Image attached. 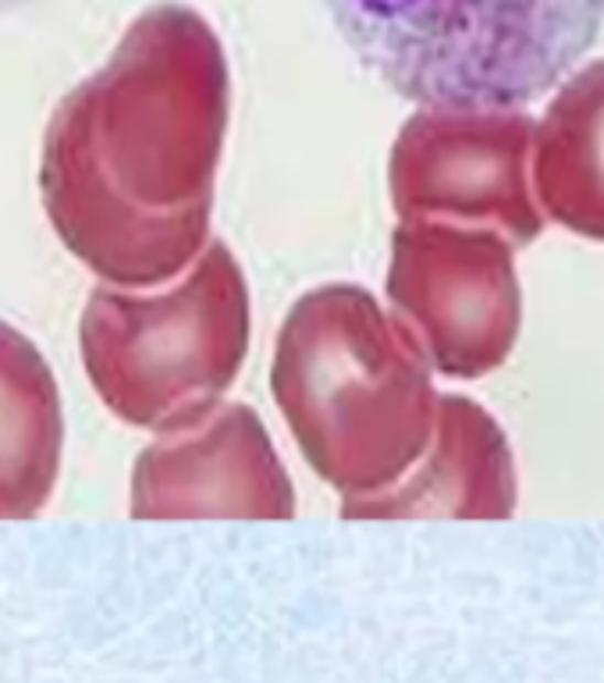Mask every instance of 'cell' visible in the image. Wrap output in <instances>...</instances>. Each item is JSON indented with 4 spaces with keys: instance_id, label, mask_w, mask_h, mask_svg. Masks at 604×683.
<instances>
[{
    "instance_id": "1",
    "label": "cell",
    "mask_w": 604,
    "mask_h": 683,
    "mask_svg": "<svg viewBox=\"0 0 604 683\" xmlns=\"http://www.w3.org/2000/svg\"><path fill=\"white\" fill-rule=\"evenodd\" d=\"M231 72L214 25L153 4L43 129L40 196L57 239L107 285L174 281L211 243Z\"/></svg>"
},
{
    "instance_id": "2",
    "label": "cell",
    "mask_w": 604,
    "mask_h": 683,
    "mask_svg": "<svg viewBox=\"0 0 604 683\" xmlns=\"http://www.w3.org/2000/svg\"><path fill=\"white\" fill-rule=\"evenodd\" d=\"M270 392L302 459L342 502L391 488L434 435L431 360L353 281L295 299L274 342Z\"/></svg>"
},
{
    "instance_id": "3",
    "label": "cell",
    "mask_w": 604,
    "mask_h": 683,
    "mask_svg": "<svg viewBox=\"0 0 604 683\" xmlns=\"http://www.w3.org/2000/svg\"><path fill=\"white\" fill-rule=\"evenodd\" d=\"M348 51L417 107L522 110L597 43L604 0H327Z\"/></svg>"
},
{
    "instance_id": "4",
    "label": "cell",
    "mask_w": 604,
    "mask_h": 683,
    "mask_svg": "<svg viewBox=\"0 0 604 683\" xmlns=\"http://www.w3.org/2000/svg\"><path fill=\"white\" fill-rule=\"evenodd\" d=\"M78 349L118 420L168 435L220 406L249 353V285L228 243L211 239L164 289L97 285Z\"/></svg>"
},
{
    "instance_id": "5",
    "label": "cell",
    "mask_w": 604,
    "mask_h": 683,
    "mask_svg": "<svg viewBox=\"0 0 604 683\" xmlns=\"http://www.w3.org/2000/svg\"><path fill=\"white\" fill-rule=\"evenodd\" d=\"M385 289L391 313L449 377L495 371L519 335L513 243L498 232L399 221Z\"/></svg>"
},
{
    "instance_id": "6",
    "label": "cell",
    "mask_w": 604,
    "mask_h": 683,
    "mask_svg": "<svg viewBox=\"0 0 604 683\" xmlns=\"http://www.w3.org/2000/svg\"><path fill=\"white\" fill-rule=\"evenodd\" d=\"M533 121L498 107H420L388 157L391 206L402 221L498 232L513 246L540 232L530 182Z\"/></svg>"
},
{
    "instance_id": "7",
    "label": "cell",
    "mask_w": 604,
    "mask_h": 683,
    "mask_svg": "<svg viewBox=\"0 0 604 683\" xmlns=\"http://www.w3.org/2000/svg\"><path fill=\"white\" fill-rule=\"evenodd\" d=\"M129 510L136 520H284L295 516V488L257 409L220 403L136 456Z\"/></svg>"
},
{
    "instance_id": "8",
    "label": "cell",
    "mask_w": 604,
    "mask_h": 683,
    "mask_svg": "<svg viewBox=\"0 0 604 683\" xmlns=\"http://www.w3.org/2000/svg\"><path fill=\"white\" fill-rule=\"evenodd\" d=\"M516 481L505 438L466 395H438L434 435L391 488L342 502L345 520L402 516H508Z\"/></svg>"
},
{
    "instance_id": "9",
    "label": "cell",
    "mask_w": 604,
    "mask_h": 683,
    "mask_svg": "<svg viewBox=\"0 0 604 683\" xmlns=\"http://www.w3.org/2000/svg\"><path fill=\"white\" fill-rule=\"evenodd\" d=\"M65 456V409L51 363L0 321V520L36 516L54 495Z\"/></svg>"
},
{
    "instance_id": "10",
    "label": "cell",
    "mask_w": 604,
    "mask_h": 683,
    "mask_svg": "<svg viewBox=\"0 0 604 683\" xmlns=\"http://www.w3.org/2000/svg\"><path fill=\"white\" fill-rule=\"evenodd\" d=\"M530 136V182L540 211L604 243V57L554 86Z\"/></svg>"
},
{
    "instance_id": "11",
    "label": "cell",
    "mask_w": 604,
    "mask_h": 683,
    "mask_svg": "<svg viewBox=\"0 0 604 683\" xmlns=\"http://www.w3.org/2000/svg\"><path fill=\"white\" fill-rule=\"evenodd\" d=\"M19 4H25V0H0V11H8V8H19Z\"/></svg>"
}]
</instances>
